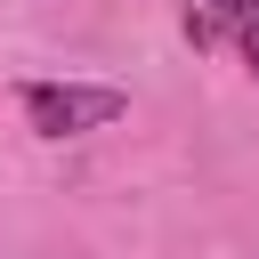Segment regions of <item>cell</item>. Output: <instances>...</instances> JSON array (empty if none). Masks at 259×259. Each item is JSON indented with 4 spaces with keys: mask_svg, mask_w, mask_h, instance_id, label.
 Masks as SVG:
<instances>
[{
    "mask_svg": "<svg viewBox=\"0 0 259 259\" xmlns=\"http://www.w3.org/2000/svg\"><path fill=\"white\" fill-rule=\"evenodd\" d=\"M235 57H243V65H251V81H259V24H251V32L235 40Z\"/></svg>",
    "mask_w": 259,
    "mask_h": 259,
    "instance_id": "3",
    "label": "cell"
},
{
    "mask_svg": "<svg viewBox=\"0 0 259 259\" xmlns=\"http://www.w3.org/2000/svg\"><path fill=\"white\" fill-rule=\"evenodd\" d=\"M243 24H259V0H186V40L194 49H235Z\"/></svg>",
    "mask_w": 259,
    "mask_h": 259,
    "instance_id": "2",
    "label": "cell"
},
{
    "mask_svg": "<svg viewBox=\"0 0 259 259\" xmlns=\"http://www.w3.org/2000/svg\"><path fill=\"white\" fill-rule=\"evenodd\" d=\"M16 113L40 146H65V138L113 130L130 113V89H113V81H16Z\"/></svg>",
    "mask_w": 259,
    "mask_h": 259,
    "instance_id": "1",
    "label": "cell"
}]
</instances>
